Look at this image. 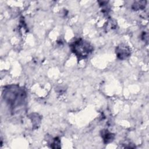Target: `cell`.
<instances>
[{"label": "cell", "mask_w": 149, "mask_h": 149, "mask_svg": "<svg viewBox=\"0 0 149 149\" xmlns=\"http://www.w3.org/2000/svg\"><path fill=\"white\" fill-rule=\"evenodd\" d=\"M2 95L4 101L13 112L20 109L24 106L27 97L25 89L17 84L5 87Z\"/></svg>", "instance_id": "obj_1"}, {"label": "cell", "mask_w": 149, "mask_h": 149, "mask_svg": "<svg viewBox=\"0 0 149 149\" xmlns=\"http://www.w3.org/2000/svg\"><path fill=\"white\" fill-rule=\"evenodd\" d=\"M115 53L119 59L124 60L129 57L131 54V50L129 46L125 44H120L116 47Z\"/></svg>", "instance_id": "obj_3"}, {"label": "cell", "mask_w": 149, "mask_h": 149, "mask_svg": "<svg viewBox=\"0 0 149 149\" xmlns=\"http://www.w3.org/2000/svg\"><path fill=\"white\" fill-rule=\"evenodd\" d=\"M147 1H135L132 6V8L134 10H139L144 9L146 6Z\"/></svg>", "instance_id": "obj_5"}, {"label": "cell", "mask_w": 149, "mask_h": 149, "mask_svg": "<svg viewBox=\"0 0 149 149\" xmlns=\"http://www.w3.org/2000/svg\"><path fill=\"white\" fill-rule=\"evenodd\" d=\"M101 136L105 144H108L112 142L115 138V134L107 129L101 130Z\"/></svg>", "instance_id": "obj_4"}, {"label": "cell", "mask_w": 149, "mask_h": 149, "mask_svg": "<svg viewBox=\"0 0 149 149\" xmlns=\"http://www.w3.org/2000/svg\"><path fill=\"white\" fill-rule=\"evenodd\" d=\"M70 48L79 60L87 58L93 51L92 45L81 38L73 41L70 44Z\"/></svg>", "instance_id": "obj_2"}, {"label": "cell", "mask_w": 149, "mask_h": 149, "mask_svg": "<svg viewBox=\"0 0 149 149\" xmlns=\"http://www.w3.org/2000/svg\"><path fill=\"white\" fill-rule=\"evenodd\" d=\"M141 38L143 41H146L145 38H146L147 40H148V34L146 32H143L141 35Z\"/></svg>", "instance_id": "obj_8"}, {"label": "cell", "mask_w": 149, "mask_h": 149, "mask_svg": "<svg viewBox=\"0 0 149 149\" xmlns=\"http://www.w3.org/2000/svg\"><path fill=\"white\" fill-rule=\"evenodd\" d=\"M51 147L53 148H61V141L58 137H55L51 143Z\"/></svg>", "instance_id": "obj_7"}, {"label": "cell", "mask_w": 149, "mask_h": 149, "mask_svg": "<svg viewBox=\"0 0 149 149\" xmlns=\"http://www.w3.org/2000/svg\"><path fill=\"white\" fill-rule=\"evenodd\" d=\"M30 118L32 121L33 127H38L41 122V117L37 113H31L30 115Z\"/></svg>", "instance_id": "obj_6"}]
</instances>
